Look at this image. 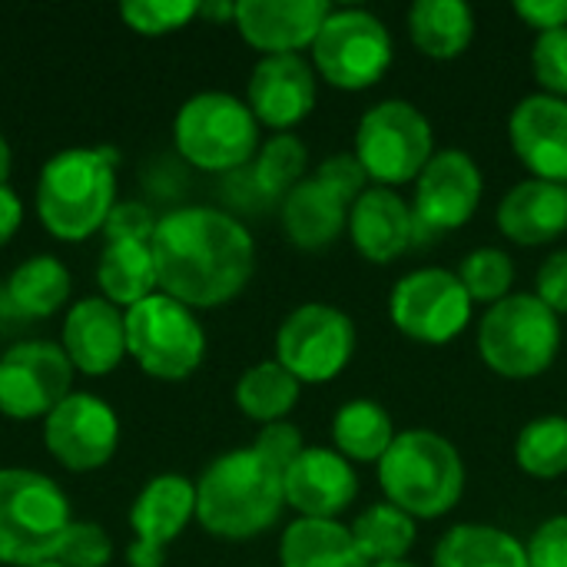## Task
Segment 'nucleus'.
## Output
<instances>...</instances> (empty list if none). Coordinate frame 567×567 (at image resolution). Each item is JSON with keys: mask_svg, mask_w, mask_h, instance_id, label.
I'll list each match as a JSON object with an SVG mask.
<instances>
[{"mask_svg": "<svg viewBox=\"0 0 567 567\" xmlns=\"http://www.w3.org/2000/svg\"><path fill=\"white\" fill-rule=\"evenodd\" d=\"M156 286L189 309H216L236 299L256 269L249 229L209 206H183L159 216L150 239Z\"/></svg>", "mask_w": 567, "mask_h": 567, "instance_id": "f257e3e1", "label": "nucleus"}, {"mask_svg": "<svg viewBox=\"0 0 567 567\" xmlns=\"http://www.w3.org/2000/svg\"><path fill=\"white\" fill-rule=\"evenodd\" d=\"M286 508L282 472L249 449L209 462L196 482V522L226 542H249L269 532Z\"/></svg>", "mask_w": 567, "mask_h": 567, "instance_id": "f03ea898", "label": "nucleus"}, {"mask_svg": "<svg viewBox=\"0 0 567 567\" xmlns=\"http://www.w3.org/2000/svg\"><path fill=\"white\" fill-rule=\"evenodd\" d=\"M116 206V153L73 146L50 156L37 179V216L63 243H83L103 229Z\"/></svg>", "mask_w": 567, "mask_h": 567, "instance_id": "7ed1b4c3", "label": "nucleus"}, {"mask_svg": "<svg viewBox=\"0 0 567 567\" xmlns=\"http://www.w3.org/2000/svg\"><path fill=\"white\" fill-rule=\"evenodd\" d=\"M379 488L389 505L415 522L449 515L465 495V462L458 449L429 429L399 432L379 462Z\"/></svg>", "mask_w": 567, "mask_h": 567, "instance_id": "20e7f679", "label": "nucleus"}, {"mask_svg": "<svg viewBox=\"0 0 567 567\" xmlns=\"http://www.w3.org/2000/svg\"><path fill=\"white\" fill-rule=\"evenodd\" d=\"M70 522V502L56 482L30 468H0V565L53 561Z\"/></svg>", "mask_w": 567, "mask_h": 567, "instance_id": "39448f33", "label": "nucleus"}, {"mask_svg": "<svg viewBox=\"0 0 567 567\" xmlns=\"http://www.w3.org/2000/svg\"><path fill=\"white\" fill-rule=\"evenodd\" d=\"M558 349L561 319L535 292H512L485 309L478 322V355L502 379L528 382L545 375Z\"/></svg>", "mask_w": 567, "mask_h": 567, "instance_id": "423d86ee", "label": "nucleus"}, {"mask_svg": "<svg viewBox=\"0 0 567 567\" xmlns=\"http://www.w3.org/2000/svg\"><path fill=\"white\" fill-rule=\"evenodd\" d=\"M173 143L196 169L233 173L256 159L259 120L246 100L223 90H206L179 106L173 120Z\"/></svg>", "mask_w": 567, "mask_h": 567, "instance_id": "0eeeda50", "label": "nucleus"}, {"mask_svg": "<svg viewBox=\"0 0 567 567\" xmlns=\"http://www.w3.org/2000/svg\"><path fill=\"white\" fill-rule=\"evenodd\" d=\"M352 153L369 183L392 189L419 179L425 163L435 156V130L415 103L382 100L362 113Z\"/></svg>", "mask_w": 567, "mask_h": 567, "instance_id": "6e6552de", "label": "nucleus"}, {"mask_svg": "<svg viewBox=\"0 0 567 567\" xmlns=\"http://www.w3.org/2000/svg\"><path fill=\"white\" fill-rule=\"evenodd\" d=\"M126 352L136 365L163 382H179L203 365L206 332L189 306L153 292L140 306L126 309Z\"/></svg>", "mask_w": 567, "mask_h": 567, "instance_id": "1a4fd4ad", "label": "nucleus"}, {"mask_svg": "<svg viewBox=\"0 0 567 567\" xmlns=\"http://www.w3.org/2000/svg\"><path fill=\"white\" fill-rule=\"evenodd\" d=\"M309 50L316 73L329 86L349 93L375 86L389 73L395 56L389 27L362 7L332 10Z\"/></svg>", "mask_w": 567, "mask_h": 567, "instance_id": "9d476101", "label": "nucleus"}, {"mask_svg": "<svg viewBox=\"0 0 567 567\" xmlns=\"http://www.w3.org/2000/svg\"><path fill=\"white\" fill-rule=\"evenodd\" d=\"M355 355L352 319L329 302H306L292 309L276 332V362L299 385H322L339 379Z\"/></svg>", "mask_w": 567, "mask_h": 567, "instance_id": "9b49d317", "label": "nucleus"}, {"mask_svg": "<svg viewBox=\"0 0 567 567\" xmlns=\"http://www.w3.org/2000/svg\"><path fill=\"white\" fill-rule=\"evenodd\" d=\"M472 296L452 269L405 272L389 296L392 326L419 346H445L458 339L472 322Z\"/></svg>", "mask_w": 567, "mask_h": 567, "instance_id": "f8f14e48", "label": "nucleus"}, {"mask_svg": "<svg viewBox=\"0 0 567 567\" xmlns=\"http://www.w3.org/2000/svg\"><path fill=\"white\" fill-rule=\"evenodd\" d=\"M73 385L63 346L33 339L0 355V412L10 419H47Z\"/></svg>", "mask_w": 567, "mask_h": 567, "instance_id": "ddd939ff", "label": "nucleus"}, {"mask_svg": "<svg viewBox=\"0 0 567 567\" xmlns=\"http://www.w3.org/2000/svg\"><path fill=\"white\" fill-rule=\"evenodd\" d=\"M485 176L472 153L465 150H435L425 169L415 179L412 216L432 233H452L472 223L482 206Z\"/></svg>", "mask_w": 567, "mask_h": 567, "instance_id": "4468645a", "label": "nucleus"}, {"mask_svg": "<svg viewBox=\"0 0 567 567\" xmlns=\"http://www.w3.org/2000/svg\"><path fill=\"white\" fill-rule=\"evenodd\" d=\"M43 442L63 468L93 472L113 458L120 445V422L103 399L90 392H70L43 419Z\"/></svg>", "mask_w": 567, "mask_h": 567, "instance_id": "2eb2a0df", "label": "nucleus"}, {"mask_svg": "<svg viewBox=\"0 0 567 567\" xmlns=\"http://www.w3.org/2000/svg\"><path fill=\"white\" fill-rule=\"evenodd\" d=\"M196 518V485L183 475H156L143 485L130 508V528L136 542L126 551L130 567H163L166 548Z\"/></svg>", "mask_w": 567, "mask_h": 567, "instance_id": "dca6fc26", "label": "nucleus"}, {"mask_svg": "<svg viewBox=\"0 0 567 567\" xmlns=\"http://www.w3.org/2000/svg\"><path fill=\"white\" fill-rule=\"evenodd\" d=\"M319 86H316V66L302 60V53H276L262 56L246 86V103L252 116L279 133H289L296 123H302L316 106Z\"/></svg>", "mask_w": 567, "mask_h": 567, "instance_id": "f3484780", "label": "nucleus"}, {"mask_svg": "<svg viewBox=\"0 0 567 567\" xmlns=\"http://www.w3.org/2000/svg\"><path fill=\"white\" fill-rule=\"evenodd\" d=\"M286 505L299 512V518H326L339 522V515L359 495V475L349 458L336 449L312 445L282 472Z\"/></svg>", "mask_w": 567, "mask_h": 567, "instance_id": "a211bd4d", "label": "nucleus"}, {"mask_svg": "<svg viewBox=\"0 0 567 567\" xmlns=\"http://www.w3.org/2000/svg\"><path fill=\"white\" fill-rule=\"evenodd\" d=\"M508 140L535 179L567 183V100L532 93L508 116Z\"/></svg>", "mask_w": 567, "mask_h": 567, "instance_id": "6ab92c4d", "label": "nucleus"}, {"mask_svg": "<svg viewBox=\"0 0 567 567\" xmlns=\"http://www.w3.org/2000/svg\"><path fill=\"white\" fill-rule=\"evenodd\" d=\"M332 7L326 0H239L236 30L266 56L299 53L312 47Z\"/></svg>", "mask_w": 567, "mask_h": 567, "instance_id": "aec40b11", "label": "nucleus"}, {"mask_svg": "<svg viewBox=\"0 0 567 567\" xmlns=\"http://www.w3.org/2000/svg\"><path fill=\"white\" fill-rule=\"evenodd\" d=\"M63 352L83 375H106L126 355L123 312L103 296L80 299L63 319Z\"/></svg>", "mask_w": 567, "mask_h": 567, "instance_id": "412c9836", "label": "nucleus"}, {"mask_svg": "<svg viewBox=\"0 0 567 567\" xmlns=\"http://www.w3.org/2000/svg\"><path fill=\"white\" fill-rule=\"evenodd\" d=\"M346 233L362 259L392 262L409 249V243L415 236V216H412V206L395 189L369 186L349 206Z\"/></svg>", "mask_w": 567, "mask_h": 567, "instance_id": "4be33fe9", "label": "nucleus"}, {"mask_svg": "<svg viewBox=\"0 0 567 567\" xmlns=\"http://www.w3.org/2000/svg\"><path fill=\"white\" fill-rule=\"evenodd\" d=\"M495 223L505 239L518 246H545L567 233V186L548 179L515 183L495 213Z\"/></svg>", "mask_w": 567, "mask_h": 567, "instance_id": "5701e85b", "label": "nucleus"}, {"mask_svg": "<svg viewBox=\"0 0 567 567\" xmlns=\"http://www.w3.org/2000/svg\"><path fill=\"white\" fill-rule=\"evenodd\" d=\"M349 199L316 176H306L282 196V229L296 249L319 252L332 246L349 226Z\"/></svg>", "mask_w": 567, "mask_h": 567, "instance_id": "b1692460", "label": "nucleus"}, {"mask_svg": "<svg viewBox=\"0 0 567 567\" xmlns=\"http://www.w3.org/2000/svg\"><path fill=\"white\" fill-rule=\"evenodd\" d=\"M282 567H369L352 532L326 518H296L279 542Z\"/></svg>", "mask_w": 567, "mask_h": 567, "instance_id": "393cba45", "label": "nucleus"}, {"mask_svg": "<svg viewBox=\"0 0 567 567\" xmlns=\"http://www.w3.org/2000/svg\"><path fill=\"white\" fill-rule=\"evenodd\" d=\"M409 37L429 60H455L475 40V10L465 0H415Z\"/></svg>", "mask_w": 567, "mask_h": 567, "instance_id": "a878e982", "label": "nucleus"}, {"mask_svg": "<svg viewBox=\"0 0 567 567\" xmlns=\"http://www.w3.org/2000/svg\"><path fill=\"white\" fill-rule=\"evenodd\" d=\"M435 567H528L525 545L495 525L465 522L449 528L432 555Z\"/></svg>", "mask_w": 567, "mask_h": 567, "instance_id": "bb28decb", "label": "nucleus"}, {"mask_svg": "<svg viewBox=\"0 0 567 567\" xmlns=\"http://www.w3.org/2000/svg\"><path fill=\"white\" fill-rule=\"evenodd\" d=\"M395 425L392 415L372 402V399H352L346 402L336 419H332V442L336 452L342 458H349L352 465H379L385 458V452L395 442Z\"/></svg>", "mask_w": 567, "mask_h": 567, "instance_id": "cd10ccee", "label": "nucleus"}, {"mask_svg": "<svg viewBox=\"0 0 567 567\" xmlns=\"http://www.w3.org/2000/svg\"><path fill=\"white\" fill-rule=\"evenodd\" d=\"M96 282L113 306H140L156 289V266L146 243H106L96 262Z\"/></svg>", "mask_w": 567, "mask_h": 567, "instance_id": "c85d7f7f", "label": "nucleus"}, {"mask_svg": "<svg viewBox=\"0 0 567 567\" xmlns=\"http://www.w3.org/2000/svg\"><path fill=\"white\" fill-rule=\"evenodd\" d=\"M3 296L17 316L27 319L53 316L70 296V272L56 256H33L10 272Z\"/></svg>", "mask_w": 567, "mask_h": 567, "instance_id": "c756f323", "label": "nucleus"}, {"mask_svg": "<svg viewBox=\"0 0 567 567\" xmlns=\"http://www.w3.org/2000/svg\"><path fill=\"white\" fill-rule=\"evenodd\" d=\"M299 392H302V385L276 359H266V362L249 365L239 375L233 395L246 419L272 425V422H286V415L299 402Z\"/></svg>", "mask_w": 567, "mask_h": 567, "instance_id": "7c9ffc66", "label": "nucleus"}, {"mask_svg": "<svg viewBox=\"0 0 567 567\" xmlns=\"http://www.w3.org/2000/svg\"><path fill=\"white\" fill-rule=\"evenodd\" d=\"M352 538L369 565L382 561H405V555L415 545V518H409L402 508L389 502H375L365 512L355 515L352 522Z\"/></svg>", "mask_w": 567, "mask_h": 567, "instance_id": "2f4dec72", "label": "nucleus"}, {"mask_svg": "<svg viewBox=\"0 0 567 567\" xmlns=\"http://www.w3.org/2000/svg\"><path fill=\"white\" fill-rule=\"evenodd\" d=\"M515 462L532 478H561L567 472V415L532 419L515 439Z\"/></svg>", "mask_w": 567, "mask_h": 567, "instance_id": "473e14b6", "label": "nucleus"}, {"mask_svg": "<svg viewBox=\"0 0 567 567\" xmlns=\"http://www.w3.org/2000/svg\"><path fill=\"white\" fill-rule=\"evenodd\" d=\"M309 150L296 133H272L252 159V183L262 196L282 199L306 179Z\"/></svg>", "mask_w": 567, "mask_h": 567, "instance_id": "72a5a7b5", "label": "nucleus"}, {"mask_svg": "<svg viewBox=\"0 0 567 567\" xmlns=\"http://www.w3.org/2000/svg\"><path fill=\"white\" fill-rule=\"evenodd\" d=\"M458 279L465 286V292L472 296V302H482V306H495L502 299L512 296V286H515V262L505 249H495V246H482V249H472L462 266H458Z\"/></svg>", "mask_w": 567, "mask_h": 567, "instance_id": "f704fd0d", "label": "nucleus"}, {"mask_svg": "<svg viewBox=\"0 0 567 567\" xmlns=\"http://www.w3.org/2000/svg\"><path fill=\"white\" fill-rule=\"evenodd\" d=\"M120 17L130 30L143 37H159L199 17V3L196 0H126L120 3Z\"/></svg>", "mask_w": 567, "mask_h": 567, "instance_id": "c9c22d12", "label": "nucleus"}, {"mask_svg": "<svg viewBox=\"0 0 567 567\" xmlns=\"http://www.w3.org/2000/svg\"><path fill=\"white\" fill-rule=\"evenodd\" d=\"M110 558L113 542L96 522H70L53 561L63 567H106Z\"/></svg>", "mask_w": 567, "mask_h": 567, "instance_id": "e433bc0d", "label": "nucleus"}, {"mask_svg": "<svg viewBox=\"0 0 567 567\" xmlns=\"http://www.w3.org/2000/svg\"><path fill=\"white\" fill-rule=\"evenodd\" d=\"M532 73L542 93L567 100V27L538 33L532 43Z\"/></svg>", "mask_w": 567, "mask_h": 567, "instance_id": "4c0bfd02", "label": "nucleus"}, {"mask_svg": "<svg viewBox=\"0 0 567 567\" xmlns=\"http://www.w3.org/2000/svg\"><path fill=\"white\" fill-rule=\"evenodd\" d=\"M156 216L146 203H136V199H126V203H116L103 223V236L106 243H146L153 239L156 233Z\"/></svg>", "mask_w": 567, "mask_h": 567, "instance_id": "58836bf2", "label": "nucleus"}, {"mask_svg": "<svg viewBox=\"0 0 567 567\" xmlns=\"http://www.w3.org/2000/svg\"><path fill=\"white\" fill-rule=\"evenodd\" d=\"M252 452L259 458H266L276 472H286L302 452V432L292 425V422H272V425H262L256 442H252Z\"/></svg>", "mask_w": 567, "mask_h": 567, "instance_id": "ea45409f", "label": "nucleus"}, {"mask_svg": "<svg viewBox=\"0 0 567 567\" xmlns=\"http://www.w3.org/2000/svg\"><path fill=\"white\" fill-rule=\"evenodd\" d=\"M312 176L322 179L326 186H332L349 203H355L369 189V176H365L362 163L355 159V153H332V156H326Z\"/></svg>", "mask_w": 567, "mask_h": 567, "instance_id": "a19ab883", "label": "nucleus"}, {"mask_svg": "<svg viewBox=\"0 0 567 567\" xmlns=\"http://www.w3.org/2000/svg\"><path fill=\"white\" fill-rule=\"evenodd\" d=\"M528 567H567V515L542 522L528 545Z\"/></svg>", "mask_w": 567, "mask_h": 567, "instance_id": "79ce46f5", "label": "nucleus"}, {"mask_svg": "<svg viewBox=\"0 0 567 567\" xmlns=\"http://www.w3.org/2000/svg\"><path fill=\"white\" fill-rule=\"evenodd\" d=\"M535 296L555 312V316H565L567 312V249L551 252L538 276H535Z\"/></svg>", "mask_w": 567, "mask_h": 567, "instance_id": "37998d69", "label": "nucleus"}, {"mask_svg": "<svg viewBox=\"0 0 567 567\" xmlns=\"http://www.w3.org/2000/svg\"><path fill=\"white\" fill-rule=\"evenodd\" d=\"M515 13L538 33L567 27V0H518Z\"/></svg>", "mask_w": 567, "mask_h": 567, "instance_id": "c03bdc74", "label": "nucleus"}, {"mask_svg": "<svg viewBox=\"0 0 567 567\" xmlns=\"http://www.w3.org/2000/svg\"><path fill=\"white\" fill-rule=\"evenodd\" d=\"M23 219V203L10 186H0V246L13 239V233L20 229Z\"/></svg>", "mask_w": 567, "mask_h": 567, "instance_id": "a18cd8bd", "label": "nucleus"}, {"mask_svg": "<svg viewBox=\"0 0 567 567\" xmlns=\"http://www.w3.org/2000/svg\"><path fill=\"white\" fill-rule=\"evenodd\" d=\"M203 17H216V20H236V3H199Z\"/></svg>", "mask_w": 567, "mask_h": 567, "instance_id": "49530a36", "label": "nucleus"}, {"mask_svg": "<svg viewBox=\"0 0 567 567\" xmlns=\"http://www.w3.org/2000/svg\"><path fill=\"white\" fill-rule=\"evenodd\" d=\"M10 163H13V156H10V143L3 140V133H0V186H7V179H10Z\"/></svg>", "mask_w": 567, "mask_h": 567, "instance_id": "de8ad7c7", "label": "nucleus"}, {"mask_svg": "<svg viewBox=\"0 0 567 567\" xmlns=\"http://www.w3.org/2000/svg\"><path fill=\"white\" fill-rule=\"evenodd\" d=\"M369 567H419V565H412V561H382V565H369Z\"/></svg>", "mask_w": 567, "mask_h": 567, "instance_id": "09e8293b", "label": "nucleus"}, {"mask_svg": "<svg viewBox=\"0 0 567 567\" xmlns=\"http://www.w3.org/2000/svg\"><path fill=\"white\" fill-rule=\"evenodd\" d=\"M37 567H63V565H56V561H47V565H37Z\"/></svg>", "mask_w": 567, "mask_h": 567, "instance_id": "8fccbe9b", "label": "nucleus"}, {"mask_svg": "<svg viewBox=\"0 0 567 567\" xmlns=\"http://www.w3.org/2000/svg\"><path fill=\"white\" fill-rule=\"evenodd\" d=\"M565 186H567V183H565Z\"/></svg>", "mask_w": 567, "mask_h": 567, "instance_id": "3c124183", "label": "nucleus"}]
</instances>
